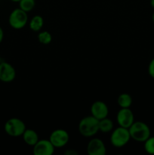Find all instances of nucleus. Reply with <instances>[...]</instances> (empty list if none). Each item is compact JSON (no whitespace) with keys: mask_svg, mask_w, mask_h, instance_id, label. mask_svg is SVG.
Segmentation results:
<instances>
[{"mask_svg":"<svg viewBox=\"0 0 154 155\" xmlns=\"http://www.w3.org/2000/svg\"><path fill=\"white\" fill-rule=\"evenodd\" d=\"M48 139L55 148H63L69 142V136L66 130L63 129H57L51 133Z\"/></svg>","mask_w":154,"mask_h":155,"instance_id":"6","label":"nucleus"},{"mask_svg":"<svg viewBox=\"0 0 154 155\" xmlns=\"http://www.w3.org/2000/svg\"><path fill=\"white\" fill-rule=\"evenodd\" d=\"M88 155H105L107 153L105 144L98 138H93L88 142L86 148Z\"/></svg>","mask_w":154,"mask_h":155,"instance_id":"8","label":"nucleus"},{"mask_svg":"<svg viewBox=\"0 0 154 155\" xmlns=\"http://www.w3.org/2000/svg\"><path fill=\"white\" fill-rule=\"evenodd\" d=\"M143 143L145 151L147 154L154 155V136H149Z\"/></svg>","mask_w":154,"mask_h":155,"instance_id":"18","label":"nucleus"},{"mask_svg":"<svg viewBox=\"0 0 154 155\" xmlns=\"http://www.w3.org/2000/svg\"><path fill=\"white\" fill-rule=\"evenodd\" d=\"M78 129L80 134L84 137H93L99 132V120L92 115L86 116L80 120Z\"/></svg>","mask_w":154,"mask_h":155,"instance_id":"1","label":"nucleus"},{"mask_svg":"<svg viewBox=\"0 0 154 155\" xmlns=\"http://www.w3.org/2000/svg\"><path fill=\"white\" fill-rule=\"evenodd\" d=\"M8 23L9 25L14 30L24 28L28 23L27 13L20 8L14 9L9 15Z\"/></svg>","mask_w":154,"mask_h":155,"instance_id":"5","label":"nucleus"},{"mask_svg":"<svg viewBox=\"0 0 154 155\" xmlns=\"http://www.w3.org/2000/svg\"><path fill=\"white\" fill-rule=\"evenodd\" d=\"M116 121L119 127L128 129L134 122V115L129 108H121L116 114Z\"/></svg>","mask_w":154,"mask_h":155,"instance_id":"7","label":"nucleus"},{"mask_svg":"<svg viewBox=\"0 0 154 155\" xmlns=\"http://www.w3.org/2000/svg\"><path fill=\"white\" fill-rule=\"evenodd\" d=\"M5 132L11 137L22 136L23 133L26 130V125L22 120L17 117L11 118L8 120L4 126Z\"/></svg>","mask_w":154,"mask_h":155,"instance_id":"4","label":"nucleus"},{"mask_svg":"<svg viewBox=\"0 0 154 155\" xmlns=\"http://www.w3.org/2000/svg\"><path fill=\"white\" fill-rule=\"evenodd\" d=\"M148 73H149V75L152 79H154V58H152L149 62V66H148Z\"/></svg>","mask_w":154,"mask_h":155,"instance_id":"19","label":"nucleus"},{"mask_svg":"<svg viewBox=\"0 0 154 155\" xmlns=\"http://www.w3.org/2000/svg\"><path fill=\"white\" fill-rule=\"evenodd\" d=\"M36 5L35 0H20L19 8L27 13L32 12Z\"/></svg>","mask_w":154,"mask_h":155,"instance_id":"17","label":"nucleus"},{"mask_svg":"<svg viewBox=\"0 0 154 155\" xmlns=\"http://www.w3.org/2000/svg\"><path fill=\"white\" fill-rule=\"evenodd\" d=\"M91 115L98 120L108 117L109 107L105 102L102 101H96L91 106Z\"/></svg>","mask_w":154,"mask_h":155,"instance_id":"11","label":"nucleus"},{"mask_svg":"<svg viewBox=\"0 0 154 155\" xmlns=\"http://www.w3.org/2000/svg\"><path fill=\"white\" fill-rule=\"evenodd\" d=\"M132 97L128 93H122L118 97V105L121 108H129L132 104Z\"/></svg>","mask_w":154,"mask_h":155,"instance_id":"14","label":"nucleus"},{"mask_svg":"<svg viewBox=\"0 0 154 155\" xmlns=\"http://www.w3.org/2000/svg\"><path fill=\"white\" fill-rule=\"evenodd\" d=\"M152 22H153V24H154V12H153V13H152Z\"/></svg>","mask_w":154,"mask_h":155,"instance_id":"23","label":"nucleus"},{"mask_svg":"<svg viewBox=\"0 0 154 155\" xmlns=\"http://www.w3.org/2000/svg\"><path fill=\"white\" fill-rule=\"evenodd\" d=\"M78 154L79 153L74 149H68L67 151H66L64 152V154L66 155H78Z\"/></svg>","mask_w":154,"mask_h":155,"instance_id":"20","label":"nucleus"},{"mask_svg":"<svg viewBox=\"0 0 154 155\" xmlns=\"http://www.w3.org/2000/svg\"><path fill=\"white\" fill-rule=\"evenodd\" d=\"M23 139L24 142L29 146L33 147L38 142L39 139V135L34 130L32 129H26L24 133L22 135Z\"/></svg>","mask_w":154,"mask_h":155,"instance_id":"12","label":"nucleus"},{"mask_svg":"<svg viewBox=\"0 0 154 155\" xmlns=\"http://www.w3.org/2000/svg\"><path fill=\"white\" fill-rule=\"evenodd\" d=\"M150 5L152 8H154V0H150Z\"/></svg>","mask_w":154,"mask_h":155,"instance_id":"22","label":"nucleus"},{"mask_svg":"<svg viewBox=\"0 0 154 155\" xmlns=\"http://www.w3.org/2000/svg\"><path fill=\"white\" fill-rule=\"evenodd\" d=\"M2 62V58H1V56H0V63H1Z\"/></svg>","mask_w":154,"mask_h":155,"instance_id":"25","label":"nucleus"},{"mask_svg":"<svg viewBox=\"0 0 154 155\" xmlns=\"http://www.w3.org/2000/svg\"><path fill=\"white\" fill-rule=\"evenodd\" d=\"M44 26V19L41 15H35L29 22L30 30L34 32H39Z\"/></svg>","mask_w":154,"mask_h":155,"instance_id":"13","label":"nucleus"},{"mask_svg":"<svg viewBox=\"0 0 154 155\" xmlns=\"http://www.w3.org/2000/svg\"><path fill=\"white\" fill-rule=\"evenodd\" d=\"M11 1L14 2H19L20 0H11Z\"/></svg>","mask_w":154,"mask_h":155,"instance_id":"24","label":"nucleus"},{"mask_svg":"<svg viewBox=\"0 0 154 155\" xmlns=\"http://www.w3.org/2000/svg\"><path fill=\"white\" fill-rule=\"evenodd\" d=\"M131 139L128 129L119 127L112 131L110 136V143L115 148H122L125 146Z\"/></svg>","mask_w":154,"mask_h":155,"instance_id":"3","label":"nucleus"},{"mask_svg":"<svg viewBox=\"0 0 154 155\" xmlns=\"http://www.w3.org/2000/svg\"><path fill=\"white\" fill-rule=\"evenodd\" d=\"M54 149L49 139H42L33 146V153L34 155H51L54 153Z\"/></svg>","mask_w":154,"mask_h":155,"instance_id":"9","label":"nucleus"},{"mask_svg":"<svg viewBox=\"0 0 154 155\" xmlns=\"http://www.w3.org/2000/svg\"><path fill=\"white\" fill-rule=\"evenodd\" d=\"M16 77V71L14 68L5 61L0 63V80L3 83H11Z\"/></svg>","mask_w":154,"mask_h":155,"instance_id":"10","label":"nucleus"},{"mask_svg":"<svg viewBox=\"0 0 154 155\" xmlns=\"http://www.w3.org/2000/svg\"><path fill=\"white\" fill-rule=\"evenodd\" d=\"M37 39L39 42L42 45H48L52 41V36L48 31H39L37 36Z\"/></svg>","mask_w":154,"mask_h":155,"instance_id":"16","label":"nucleus"},{"mask_svg":"<svg viewBox=\"0 0 154 155\" xmlns=\"http://www.w3.org/2000/svg\"><path fill=\"white\" fill-rule=\"evenodd\" d=\"M114 128V124L113 120L108 117L99 120V131L103 133H111Z\"/></svg>","mask_w":154,"mask_h":155,"instance_id":"15","label":"nucleus"},{"mask_svg":"<svg viewBox=\"0 0 154 155\" xmlns=\"http://www.w3.org/2000/svg\"><path fill=\"white\" fill-rule=\"evenodd\" d=\"M3 38H4V31H3L2 28L0 27V43L2 42Z\"/></svg>","mask_w":154,"mask_h":155,"instance_id":"21","label":"nucleus"},{"mask_svg":"<svg viewBox=\"0 0 154 155\" xmlns=\"http://www.w3.org/2000/svg\"><path fill=\"white\" fill-rule=\"evenodd\" d=\"M131 139L138 142H144L150 136L149 126L142 121H134L128 128Z\"/></svg>","mask_w":154,"mask_h":155,"instance_id":"2","label":"nucleus"}]
</instances>
